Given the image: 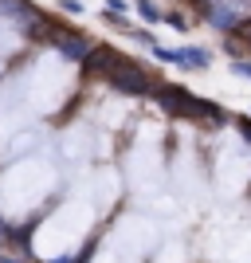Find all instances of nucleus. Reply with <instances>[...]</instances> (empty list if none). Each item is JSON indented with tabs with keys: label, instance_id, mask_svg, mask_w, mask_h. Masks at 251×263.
Wrapping results in <instances>:
<instances>
[{
	"label": "nucleus",
	"instance_id": "obj_11",
	"mask_svg": "<svg viewBox=\"0 0 251 263\" xmlns=\"http://www.w3.org/2000/svg\"><path fill=\"white\" fill-rule=\"evenodd\" d=\"M51 263H79V259H51Z\"/></svg>",
	"mask_w": 251,
	"mask_h": 263
},
{
	"label": "nucleus",
	"instance_id": "obj_1",
	"mask_svg": "<svg viewBox=\"0 0 251 263\" xmlns=\"http://www.w3.org/2000/svg\"><path fill=\"white\" fill-rule=\"evenodd\" d=\"M110 83H114V87L118 90H126V95H149V79H145V71L138 63H126V59H118V67H114V71H110Z\"/></svg>",
	"mask_w": 251,
	"mask_h": 263
},
{
	"label": "nucleus",
	"instance_id": "obj_4",
	"mask_svg": "<svg viewBox=\"0 0 251 263\" xmlns=\"http://www.w3.org/2000/svg\"><path fill=\"white\" fill-rule=\"evenodd\" d=\"M138 8H142V16H145V20H149V24H161V20H165V12L157 8L153 0H138Z\"/></svg>",
	"mask_w": 251,
	"mask_h": 263
},
{
	"label": "nucleus",
	"instance_id": "obj_10",
	"mask_svg": "<svg viewBox=\"0 0 251 263\" xmlns=\"http://www.w3.org/2000/svg\"><path fill=\"white\" fill-rule=\"evenodd\" d=\"M4 263H28V259H20V255H4Z\"/></svg>",
	"mask_w": 251,
	"mask_h": 263
},
{
	"label": "nucleus",
	"instance_id": "obj_3",
	"mask_svg": "<svg viewBox=\"0 0 251 263\" xmlns=\"http://www.w3.org/2000/svg\"><path fill=\"white\" fill-rule=\"evenodd\" d=\"M177 63H181V67H197V71H204V67L212 63V55L200 51V47H181V51H177Z\"/></svg>",
	"mask_w": 251,
	"mask_h": 263
},
{
	"label": "nucleus",
	"instance_id": "obj_9",
	"mask_svg": "<svg viewBox=\"0 0 251 263\" xmlns=\"http://www.w3.org/2000/svg\"><path fill=\"white\" fill-rule=\"evenodd\" d=\"M240 134H243V142L251 145V118H240Z\"/></svg>",
	"mask_w": 251,
	"mask_h": 263
},
{
	"label": "nucleus",
	"instance_id": "obj_7",
	"mask_svg": "<svg viewBox=\"0 0 251 263\" xmlns=\"http://www.w3.org/2000/svg\"><path fill=\"white\" fill-rule=\"evenodd\" d=\"M59 12H67V16H83V4H79V0H59Z\"/></svg>",
	"mask_w": 251,
	"mask_h": 263
},
{
	"label": "nucleus",
	"instance_id": "obj_5",
	"mask_svg": "<svg viewBox=\"0 0 251 263\" xmlns=\"http://www.w3.org/2000/svg\"><path fill=\"white\" fill-rule=\"evenodd\" d=\"M165 24H169V28H177V32H188V20L181 16V12H169V16H165Z\"/></svg>",
	"mask_w": 251,
	"mask_h": 263
},
{
	"label": "nucleus",
	"instance_id": "obj_6",
	"mask_svg": "<svg viewBox=\"0 0 251 263\" xmlns=\"http://www.w3.org/2000/svg\"><path fill=\"white\" fill-rule=\"evenodd\" d=\"M231 71L240 79H251V59H231Z\"/></svg>",
	"mask_w": 251,
	"mask_h": 263
},
{
	"label": "nucleus",
	"instance_id": "obj_2",
	"mask_svg": "<svg viewBox=\"0 0 251 263\" xmlns=\"http://www.w3.org/2000/svg\"><path fill=\"white\" fill-rule=\"evenodd\" d=\"M55 44H59V51L67 55V59H90V51L94 47L83 40V35H75V32H63V35H55Z\"/></svg>",
	"mask_w": 251,
	"mask_h": 263
},
{
	"label": "nucleus",
	"instance_id": "obj_8",
	"mask_svg": "<svg viewBox=\"0 0 251 263\" xmlns=\"http://www.w3.org/2000/svg\"><path fill=\"white\" fill-rule=\"evenodd\" d=\"M106 8H110V12H118V16H122V12H130V4H126V0H106Z\"/></svg>",
	"mask_w": 251,
	"mask_h": 263
}]
</instances>
